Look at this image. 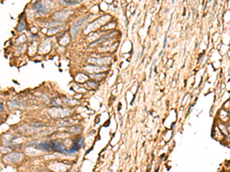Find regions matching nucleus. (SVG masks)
Wrapping results in <instances>:
<instances>
[{
    "mask_svg": "<svg viewBox=\"0 0 230 172\" xmlns=\"http://www.w3.org/2000/svg\"><path fill=\"white\" fill-rule=\"evenodd\" d=\"M64 1L67 3V4H76V3L79 2L81 0H64Z\"/></svg>",
    "mask_w": 230,
    "mask_h": 172,
    "instance_id": "obj_1",
    "label": "nucleus"
},
{
    "mask_svg": "<svg viewBox=\"0 0 230 172\" xmlns=\"http://www.w3.org/2000/svg\"><path fill=\"white\" fill-rule=\"evenodd\" d=\"M166 34L165 35V39H164V44H163V47H166Z\"/></svg>",
    "mask_w": 230,
    "mask_h": 172,
    "instance_id": "obj_2",
    "label": "nucleus"
}]
</instances>
